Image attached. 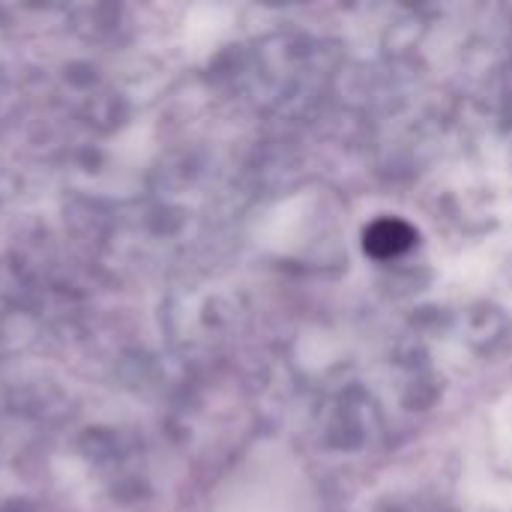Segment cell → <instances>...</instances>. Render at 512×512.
<instances>
[{
	"mask_svg": "<svg viewBox=\"0 0 512 512\" xmlns=\"http://www.w3.org/2000/svg\"><path fill=\"white\" fill-rule=\"evenodd\" d=\"M417 240V231L402 219H378L366 228V252L375 258H396L408 252Z\"/></svg>",
	"mask_w": 512,
	"mask_h": 512,
	"instance_id": "obj_1",
	"label": "cell"
}]
</instances>
